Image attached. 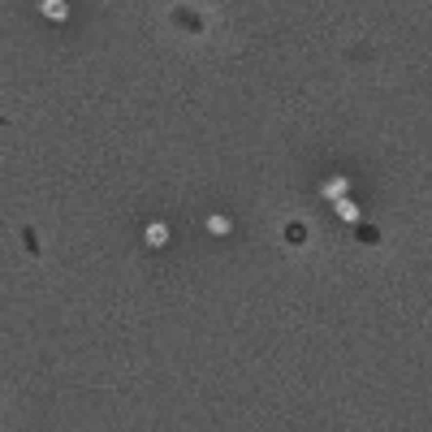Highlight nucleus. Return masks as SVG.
Listing matches in <instances>:
<instances>
[{
  "instance_id": "1",
  "label": "nucleus",
  "mask_w": 432,
  "mask_h": 432,
  "mask_svg": "<svg viewBox=\"0 0 432 432\" xmlns=\"http://www.w3.org/2000/svg\"><path fill=\"white\" fill-rule=\"evenodd\" d=\"M147 242H152V247H160V242H164V229H160V225H152V229H147Z\"/></svg>"
}]
</instances>
